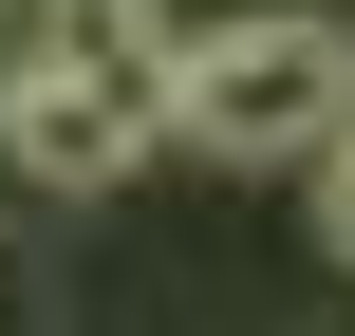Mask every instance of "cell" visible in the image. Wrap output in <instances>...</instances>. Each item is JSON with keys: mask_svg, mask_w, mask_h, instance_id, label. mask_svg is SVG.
<instances>
[{"mask_svg": "<svg viewBox=\"0 0 355 336\" xmlns=\"http://www.w3.org/2000/svg\"><path fill=\"white\" fill-rule=\"evenodd\" d=\"M168 131H187L206 168H318V150L355 131V19L243 0V19L168 37Z\"/></svg>", "mask_w": 355, "mask_h": 336, "instance_id": "obj_1", "label": "cell"}, {"mask_svg": "<svg viewBox=\"0 0 355 336\" xmlns=\"http://www.w3.org/2000/svg\"><path fill=\"white\" fill-rule=\"evenodd\" d=\"M318 243H337V262H355V131H337V150H318Z\"/></svg>", "mask_w": 355, "mask_h": 336, "instance_id": "obj_2", "label": "cell"}, {"mask_svg": "<svg viewBox=\"0 0 355 336\" xmlns=\"http://www.w3.org/2000/svg\"><path fill=\"white\" fill-rule=\"evenodd\" d=\"M0 336H56V299H37V262H0Z\"/></svg>", "mask_w": 355, "mask_h": 336, "instance_id": "obj_3", "label": "cell"}]
</instances>
